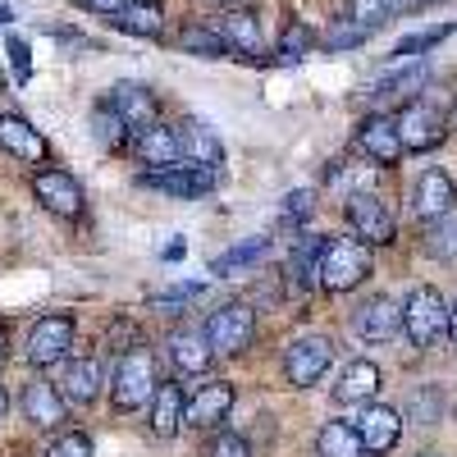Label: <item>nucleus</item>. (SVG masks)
Here are the masks:
<instances>
[{"label": "nucleus", "mask_w": 457, "mask_h": 457, "mask_svg": "<svg viewBox=\"0 0 457 457\" xmlns=\"http://www.w3.org/2000/svg\"><path fill=\"white\" fill-rule=\"evenodd\" d=\"M5 23H10V10H5V5H0V28H5Z\"/></svg>", "instance_id": "obj_48"}, {"label": "nucleus", "mask_w": 457, "mask_h": 457, "mask_svg": "<svg viewBox=\"0 0 457 457\" xmlns=\"http://www.w3.org/2000/svg\"><path fill=\"white\" fill-rule=\"evenodd\" d=\"M256 256H265V238H252V243H243V247H234V252L215 256L211 270H215V275H224V270H238V265H252Z\"/></svg>", "instance_id": "obj_35"}, {"label": "nucleus", "mask_w": 457, "mask_h": 457, "mask_svg": "<svg viewBox=\"0 0 457 457\" xmlns=\"http://www.w3.org/2000/svg\"><path fill=\"white\" fill-rule=\"evenodd\" d=\"M407 416L416 426H435L439 416H444V394L439 389H416V394H407Z\"/></svg>", "instance_id": "obj_31"}, {"label": "nucleus", "mask_w": 457, "mask_h": 457, "mask_svg": "<svg viewBox=\"0 0 457 457\" xmlns=\"http://www.w3.org/2000/svg\"><path fill=\"white\" fill-rule=\"evenodd\" d=\"M439 37H444V28H435V32H421V37H407V42H398V51H394V55H416V51L435 46Z\"/></svg>", "instance_id": "obj_40"}, {"label": "nucleus", "mask_w": 457, "mask_h": 457, "mask_svg": "<svg viewBox=\"0 0 457 457\" xmlns=\"http://www.w3.org/2000/svg\"><path fill=\"white\" fill-rule=\"evenodd\" d=\"M426 252H430L435 261H453V256H457V220H453V215L430 224V234H426Z\"/></svg>", "instance_id": "obj_32"}, {"label": "nucleus", "mask_w": 457, "mask_h": 457, "mask_svg": "<svg viewBox=\"0 0 457 457\" xmlns=\"http://www.w3.org/2000/svg\"><path fill=\"white\" fill-rule=\"evenodd\" d=\"M211 5H224V10H234V5H238V0H211Z\"/></svg>", "instance_id": "obj_47"}, {"label": "nucleus", "mask_w": 457, "mask_h": 457, "mask_svg": "<svg viewBox=\"0 0 457 457\" xmlns=\"http://www.w3.org/2000/svg\"><path fill=\"white\" fill-rule=\"evenodd\" d=\"M87 5L96 10V14H120V10H129L133 0H87Z\"/></svg>", "instance_id": "obj_42"}, {"label": "nucleus", "mask_w": 457, "mask_h": 457, "mask_svg": "<svg viewBox=\"0 0 457 457\" xmlns=\"http://www.w3.org/2000/svg\"><path fill=\"white\" fill-rule=\"evenodd\" d=\"M5 407H10V394H5V385H0V416H5Z\"/></svg>", "instance_id": "obj_46"}, {"label": "nucleus", "mask_w": 457, "mask_h": 457, "mask_svg": "<svg viewBox=\"0 0 457 457\" xmlns=\"http://www.w3.org/2000/svg\"><path fill=\"white\" fill-rule=\"evenodd\" d=\"M161 389L156 379V357H151L146 348H133L120 357V366H114V385H110V398L120 411H137L142 403H151Z\"/></svg>", "instance_id": "obj_1"}, {"label": "nucleus", "mask_w": 457, "mask_h": 457, "mask_svg": "<svg viewBox=\"0 0 457 457\" xmlns=\"http://www.w3.org/2000/svg\"><path fill=\"white\" fill-rule=\"evenodd\" d=\"M320 252H325V243L302 238V247H297L293 261H288V284H293V288L307 293L312 284H320Z\"/></svg>", "instance_id": "obj_28"}, {"label": "nucleus", "mask_w": 457, "mask_h": 457, "mask_svg": "<svg viewBox=\"0 0 457 457\" xmlns=\"http://www.w3.org/2000/svg\"><path fill=\"white\" fill-rule=\"evenodd\" d=\"M403 334L411 338V348H430V343H439L448 334V307L439 288H411L407 307H403Z\"/></svg>", "instance_id": "obj_3"}, {"label": "nucleus", "mask_w": 457, "mask_h": 457, "mask_svg": "<svg viewBox=\"0 0 457 457\" xmlns=\"http://www.w3.org/2000/svg\"><path fill=\"white\" fill-rule=\"evenodd\" d=\"M316 453L320 457H370L361 435H357V426H348V421H329L320 430V439H316Z\"/></svg>", "instance_id": "obj_27"}, {"label": "nucleus", "mask_w": 457, "mask_h": 457, "mask_svg": "<svg viewBox=\"0 0 457 457\" xmlns=\"http://www.w3.org/2000/svg\"><path fill=\"white\" fill-rule=\"evenodd\" d=\"M92 133H96V142L101 146H120L124 137H129V124L114 114V105L110 101H101L96 110H92Z\"/></svg>", "instance_id": "obj_30"}, {"label": "nucleus", "mask_w": 457, "mask_h": 457, "mask_svg": "<svg viewBox=\"0 0 457 457\" xmlns=\"http://www.w3.org/2000/svg\"><path fill=\"white\" fill-rule=\"evenodd\" d=\"M370 275V252L361 238H329L320 252V288L348 293Z\"/></svg>", "instance_id": "obj_2"}, {"label": "nucleus", "mask_w": 457, "mask_h": 457, "mask_svg": "<svg viewBox=\"0 0 457 457\" xmlns=\"http://www.w3.org/2000/svg\"><path fill=\"white\" fill-rule=\"evenodd\" d=\"M32 193H37V202H42L51 215H60V220H73L83 211V187H79V179L73 174H64V170H42L32 179Z\"/></svg>", "instance_id": "obj_9"}, {"label": "nucleus", "mask_w": 457, "mask_h": 457, "mask_svg": "<svg viewBox=\"0 0 457 457\" xmlns=\"http://www.w3.org/2000/svg\"><path fill=\"white\" fill-rule=\"evenodd\" d=\"M379 394V370H375V361H348L343 366V375H338V385H334V398L338 403H370Z\"/></svg>", "instance_id": "obj_22"}, {"label": "nucleus", "mask_w": 457, "mask_h": 457, "mask_svg": "<svg viewBox=\"0 0 457 457\" xmlns=\"http://www.w3.org/2000/svg\"><path fill=\"white\" fill-rule=\"evenodd\" d=\"M353 329L366 338V343H389L403 334V312H398V302L394 297H370L357 307L353 316Z\"/></svg>", "instance_id": "obj_11"}, {"label": "nucleus", "mask_w": 457, "mask_h": 457, "mask_svg": "<svg viewBox=\"0 0 457 457\" xmlns=\"http://www.w3.org/2000/svg\"><path fill=\"white\" fill-rule=\"evenodd\" d=\"M202 334H206V343H211V353L234 357V353L247 348L252 334H256V312L247 307V302H224L220 312H211V320H206Z\"/></svg>", "instance_id": "obj_4"}, {"label": "nucleus", "mask_w": 457, "mask_h": 457, "mask_svg": "<svg viewBox=\"0 0 457 457\" xmlns=\"http://www.w3.org/2000/svg\"><path fill=\"white\" fill-rule=\"evenodd\" d=\"M312 46H316V32H312L307 23H288V28H284V42H279V51H284L288 60L307 55Z\"/></svg>", "instance_id": "obj_36"}, {"label": "nucleus", "mask_w": 457, "mask_h": 457, "mask_svg": "<svg viewBox=\"0 0 457 457\" xmlns=\"http://www.w3.org/2000/svg\"><path fill=\"white\" fill-rule=\"evenodd\" d=\"M46 457H92V439L79 435V430H73V435H60V439L46 448Z\"/></svg>", "instance_id": "obj_37"}, {"label": "nucleus", "mask_w": 457, "mask_h": 457, "mask_svg": "<svg viewBox=\"0 0 457 457\" xmlns=\"http://www.w3.org/2000/svg\"><path fill=\"white\" fill-rule=\"evenodd\" d=\"M453 202H457V187H453V179L448 174H439V170H430V174H421V183H416V215L421 220H448L453 215Z\"/></svg>", "instance_id": "obj_18"}, {"label": "nucleus", "mask_w": 457, "mask_h": 457, "mask_svg": "<svg viewBox=\"0 0 457 457\" xmlns=\"http://www.w3.org/2000/svg\"><path fill=\"white\" fill-rule=\"evenodd\" d=\"M179 156H183V165L215 170V165L224 161V142H220V133H215L211 124L187 120V124H179Z\"/></svg>", "instance_id": "obj_12"}, {"label": "nucleus", "mask_w": 457, "mask_h": 457, "mask_svg": "<svg viewBox=\"0 0 457 457\" xmlns=\"http://www.w3.org/2000/svg\"><path fill=\"white\" fill-rule=\"evenodd\" d=\"M448 338H453V348H457V302H453V312H448Z\"/></svg>", "instance_id": "obj_45"}, {"label": "nucleus", "mask_w": 457, "mask_h": 457, "mask_svg": "<svg viewBox=\"0 0 457 457\" xmlns=\"http://www.w3.org/2000/svg\"><path fill=\"white\" fill-rule=\"evenodd\" d=\"M426 5H439V0H421V10H426Z\"/></svg>", "instance_id": "obj_50"}, {"label": "nucleus", "mask_w": 457, "mask_h": 457, "mask_svg": "<svg viewBox=\"0 0 457 457\" xmlns=\"http://www.w3.org/2000/svg\"><path fill=\"white\" fill-rule=\"evenodd\" d=\"M361 42H366V28H357L353 19H334L329 32H325V46H329V51H353V46H361Z\"/></svg>", "instance_id": "obj_34"}, {"label": "nucleus", "mask_w": 457, "mask_h": 457, "mask_svg": "<svg viewBox=\"0 0 457 457\" xmlns=\"http://www.w3.org/2000/svg\"><path fill=\"white\" fill-rule=\"evenodd\" d=\"M394 14H407V10H421V0H389Z\"/></svg>", "instance_id": "obj_44"}, {"label": "nucleus", "mask_w": 457, "mask_h": 457, "mask_svg": "<svg viewBox=\"0 0 457 457\" xmlns=\"http://www.w3.org/2000/svg\"><path fill=\"white\" fill-rule=\"evenodd\" d=\"M0 146H5L14 161H28V165L46 161V137L37 133L23 114H0Z\"/></svg>", "instance_id": "obj_16"}, {"label": "nucleus", "mask_w": 457, "mask_h": 457, "mask_svg": "<svg viewBox=\"0 0 457 457\" xmlns=\"http://www.w3.org/2000/svg\"><path fill=\"white\" fill-rule=\"evenodd\" d=\"M398 137H403V151H430L448 137V120L444 110L430 105V101H407L403 114H398Z\"/></svg>", "instance_id": "obj_6"}, {"label": "nucleus", "mask_w": 457, "mask_h": 457, "mask_svg": "<svg viewBox=\"0 0 457 457\" xmlns=\"http://www.w3.org/2000/svg\"><path fill=\"white\" fill-rule=\"evenodd\" d=\"M69 348H73V320L69 316H46L28 334V361L32 366H55L69 357Z\"/></svg>", "instance_id": "obj_8"}, {"label": "nucleus", "mask_w": 457, "mask_h": 457, "mask_svg": "<svg viewBox=\"0 0 457 457\" xmlns=\"http://www.w3.org/2000/svg\"><path fill=\"white\" fill-rule=\"evenodd\" d=\"M357 435H361V444H366V453H389L394 444H398V435H403V421H398V411L394 407H379V403H366L361 407V416H357Z\"/></svg>", "instance_id": "obj_13"}, {"label": "nucleus", "mask_w": 457, "mask_h": 457, "mask_svg": "<svg viewBox=\"0 0 457 457\" xmlns=\"http://www.w3.org/2000/svg\"><path fill=\"white\" fill-rule=\"evenodd\" d=\"M234 385H206L193 394V403H187V426H197V430H211L220 426L228 411H234Z\"/></svg>", "instance_id": "obj_19"}, {"label": "nucleus", "mask_w": 457, "mask_h": 457, "mask_svg": "<svg viewBox=\"0 0 457 457\" xmlns=\"http://www.w3.org/2000/svg\"><path fill=\"white\" fill-rule=\"evenodd\" d=\"M179 46L193 51V55H202V60H220V55H224V37H220L215 28H206V23H187L183 37H179Z\"/></svg>", "instance_id": "obj_29"}, {"label": "nucleus", "mask_w": 457, "mask_h": 457, "mask_svg": "<svg viewBox=\"0 0 457 457\" xmlns=\"http://www.w3.org/2000/svg\"><path fill=\"white\" fill-rule=\"evenodd\" d=\"M426 83V64H416V69H407V73H398V79H389V83H379V96H403V92H416Z\"/></svg>", "instance_id": "obj_39"}, {"label": "nucleus", "mask_w": 457, "mask_h": 457, "mask_svg": "<svg viewBox=\"0 0 457 457\" xmlns=\"http://www.w3.org/2000/svg\"><path fill=\"white\" fill-rule=\"evenodd\" d=\"M215 32L224 37L228 51H238V55H247V60H261V51H265L261 23H256V14H247V10H224V14L215 19Z\"/></svg>", "instance_id": "obj_14"}, {"label": "nucleus", "mask_w": 457, "mask_h": 457, "mask_svg": "<svg viewBox=\"0 0 457 457\" xmlns=\"http://www.w3.org/2000/svg\"><path fill=\"white\" fill-rule=\"evenodd\" d=\"M137 156H142V165H156V170L179 165V161H183V156H179V133L151 124L146 133H137Z\"/></svg>", "instance_id": "obj_25"}, {"label": "nucleus", "mask_w": 457, "mask_h": 457, "mask_svg": "<svg viewBox=\"0 0 457 457\" xmlns=\"http://www.w3.org/2000/svg\"><path fill=\"white\" fill-rule=\"evenodd\" d=\"M288 220H307L312 215V193H288Z\"/></svg>", "instance_id": "obj_41"}, {"label": "nucleus", "mask_w": 457, "mask_h": 457, "mask_svg": "<svg viewBox=\"0 0 457 457\" xmlns=\"http://www.w3.org/2000/svg\"><path fill=\"white\" fill-rule=\"evenodd\" d=\"M0 357H5V329H0Z\"/></svg>", "instance_id": "obj_49"}, {"label": "nucleus", "mask_w": 457, "mask_h": 457, "mask_svg": "<svg viewBox=\"0 0 457 457\" xmlns=\"http://www.w3.org/2000/svg\"><path fill=\"white\" fill-rule=\"evenodd\" d=\"M206 457H252V448H247V439L243 435H215L211 444H206Z\"/></svg>", "instance_id": "obj_38"}, {"label": "nucleus", "mask_w": 457, "mask_h": 457, "mask_svg": "<svg viewBox=\"0 0 457 457\" xmlns=\"http://www.w3.org/2000/svg\"><path fill=\"white\" fill-rule=\"evenodd\" d=\"M146 187H161L170 197H202L215 187V170H202V165H165V170H146L142 174Z\"/></svg>", "instance_id": "obj_10"}, {"label": "nucleus", "mask_w": 457, "mask_h": 457, "mask_svg": "<svg viewBox=\"0 0 457 457\" xmlns=\"http://www.w3.org/2000/svg\"><path fill=\"white\" fill-rule=\"evenodd\" d=\"M10 51H14V64H19V73H28V46H23V42H14Z\"/></svg>", "instance_id": "obj_43"}, {"label": "nucleus", "mask_w": 457, "mask_h": 457, "mask_svg": "<svg viewBox=\"0 0 457 457\" xmlns=\"http://www.w3.org/2000/svg\"><path fill=\"white\" fill-rule=\"evenodd\" d=\"M114 28H120V32H133V37H161V28H165L161 0H133L129 10L114 14Z\"/></svg>", "instance_id": "obj_26"}, {"label": "nucleus", "mask_w": 457, "mask_h": 457, "mask_svg": "<svg viewBox=\"0 0 457 457\" xmlns=\"http://www.w3.org/2000/svg\"><path fill=\"white\" fill-rule=\"evenodd\" d=\"M60 394L73 407L96 403V394H101V366L96 361H69L64 366V379H60Z\"/></svg>", "instance_id": "obj_24"}, {"label": "nucleus", "mask_w": 457, "mask_h": 457, "mask_svg": "<svg viewBox=\"0 0 457 457\" xmlns=\"http://www.w3.org/2000/svg\"><path fill=\"white\" fill-rule=\"evenodd\" d=\"M110 105H114V114L133 129V133H146L151 124H156V92H146L142 83H120L110 92Z\"/></svg>", "instance_id": "obj_15"}, {"label": "nucleus", "mask_w": 457, "mask_h": 457, "mask_svg": "<svg viewBox=\"0 0 457 457\" xmlns=\"http://www.w3.org/2000/svg\"><path fill=\"white\" fill-rule=\"evenodd\" d=\"M348 224L361 243H394V211L375 193H353L348 197Z\"/></svg>", "instance_id": "obj_7"}, {"label": "nucleus", "mask_w": 457, "mask_h": 457, "mask_svg": "<svg viewBox=\"0 0 457 457\" xmlns=\"http://www.w3.org/2000/svg\"><path fill=\"white\" fill-rule=\"evenodd\" d=\"M389 0H348V19L357 23V28H379V23H389Z\"/></svg>", "instance_id": "obj_33"}, {"label": "nucleus", "mask_w": 457, "mask_h": 457, "mask_svg": "<svg viewBox=\"0 0 457 457\" xmlns=\"http://www.w3.org/2000/svg\"><path fill=\"white\" fill-rule=\"evenodd\" d=\"M23 411H28L32 426L51 430V426L64 421V394L55 385H46V379H32V385L23 389Z\"/></svg>", "instance_id": "obj_21"}, {"label": "nucleus", "mask_w": 457, "mask_h": 457, "mask_svg": "<svg viewBox=\"0 0 457 457\" xmlns=\"http://www.w3.org/2000/svg\"><path fill=\"white\" fill-rule=\"evenodd\" d=\"M187 421V398L179 385H161L156 398H151V435L156 439H174L179 426Z\"/></svg>", "instance_id": "obj_20"}, {"label": "nucleus", "mask_w": 457, "mask_h": 457, "mask_svg": "<svg viewBox=\"0 0 457 457\" xmlns=\"http://www.w3.org/2000/svg\"><path fill=\"white\" fill-rule=\"evenodd\" d=\"M357 142H361V151L375 161V165H398L403 161V137H398V124L394 120H385V114H375V120H366L361 124V133H357Z\"/></svg>", "instance_id": "obj_17"}, {"label": "nucleus", "mask_w": 457, "mask_h": 457, "mask_svg": "<svg viewBox=\"0 0 457 457\" xmlns=\"http://www.w3.org/2000/svg\"><path fill=\"white\" fill-rule=\"evenodd\" d=\"M426 457H435V453H426Z\"/></svg>", "instance_id": "obj_51"}, {"label": "nucleus", "mask_w": 457, "mask_h": 457, "mask_svg": "<svg viewBox=\"0 0 457 457\" xmlns=\"http://www.w3.org/2000/svg\"><path fill=\"white\" fill-rule=\"evenodd\" d=\"M170 361H174L183 375H202V370L211 366V343H206V334H197V329L170 334Z\"/></svg>", "instance_id": "obj_23"}, {"label": "nucleus", "mask_w": 457, "mask_h": 457, "mask_svg": "<svg viewBox=\"0 0 457 457\" xmlns=\"http://www.w3.org/2000/svg\"><path fill=\"white\" fill-rule=\"evenodd\" d=\"M329 361H334V343L325 334H297L284 348V375H288L293 389L316 385V379L329 370Z\"/></svg>", "instance_id": "obj_5"}]
</instances>
